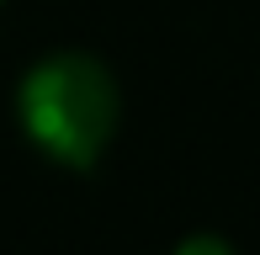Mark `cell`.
Listing matches in <instances>:
<instances>
[{
    "label": "cell",
    "instance_id": "1",
    "mask_svg": "<svg viewBox=\"0 0 260 255\" xmlns=\"http://www.w3.org/2000/svg\"><path fill=\"white\" fill-rule=\"evenodd\" d=\"M21 128L58 165H96L117 128V80L90 53H53L21 80Z\"/></svg>",
    "mask_w": 260,
    "mask_h": 255
},
{
    "label": "cell",
    "instance_id": "2",
    "mask_svg": "<svg viewBox=\"0 0 260 255\" xmlns=\"http://www.w3.org/2000/svg\"><path fill=\"white\" fill-rule=\"evenodd\" d=\"M175 255H234L223 239H212V234H191V239H181V250Z\"/></svg>",
    "mask_w": 260,
    "mask_h": 255
}]
</instances>
